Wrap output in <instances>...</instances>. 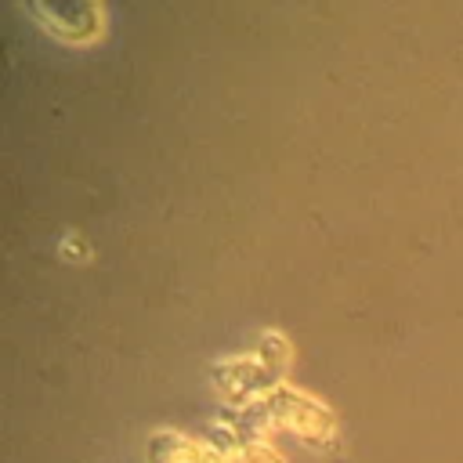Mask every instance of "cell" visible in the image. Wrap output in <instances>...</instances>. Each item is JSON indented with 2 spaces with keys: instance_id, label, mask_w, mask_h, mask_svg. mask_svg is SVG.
<instances>
[{
  "instance_id": "1",
  "label": "cell",
  "mask_w": 463,
  "mask_h": 463,
  "mask_svg": "<svg viewBox=\"0 0 463 463\" xmlns=\"http://www.w3.org/2000/svg\"><path fill=\"white\" fill-rule=\"evenodd\" d=\"M264 420L271 427H289L293 434H300L304 441H326L336 434V416L326 402H318L315 394H307L304 387H293V383H275L264 398L253 402Z\"/></svg>"
},
{
  "instance_id": "2",
  "label": "cell",
  "mask_w": 463,
  "mask_h": 463,
  "mask_svg": "<svg viewBox=\"0 0 463 463\" xmlns=\"http://www.w3.org/2000/svg\"><path fill=\"white\" fill-rule=\"evenodd\" d=\"M210 383L224 402L246 409L257 398H264L279 383V376L260 362L257 351H239V354H224L210 365Z\"/></svg>"
},
{
  "instance_id": "3",
  "label": "cell",
  "mask_w": 463,
  "mask_h": 463,
  "mask_svg": "<svg viewBox=\"0 0 463 463\" xmlns=\"http://www.w3.org/2000/svg\"><path fill=\"white\" fill-rule=\"evenodd\" d=\"M148 463H232V456L210 438L203 441L184 430H156L148 441Z\"/></svg>"
},
{
  "instance_id": "4",
  "label": "cell",
  "mask_w": 463,
  "mask_h": 463,
  "mask_svg": "<svg viewBox=\"0 0 463 463\" xmlns=\"http://www.w3.org/2000/svg\"><path fill=\"white\" fill-rule=\"evenodd\" d=\"M33 11L61 40H90L101 29V18H105V11L98 4H72V7H47V4H40Z\"/></svg>"
},
{
  "instance_id": "5",
  "label": "cell",
  "mask_w": 463,
  "mask_h": 463,
  "mask_svg": "<svg viewBox=\"0 0 463 463\" xmlns=\"http://www.w3.org/2000/svg\"><path fill=\"white\" fill-rule=\"evenodd\" d=\"M257 354H260V362L282 380V373H286V365H289V340H286V333H279V329H264L260 333V340H257Z\"/></svg>"
},
{
  "instance_id": "6",
  "label": "cell",
  "mask_w": 463,
  "mask_h": 463,
  "mask_svg": "<svg viewBox=\"0 0 463 463\" xmlns=\"http://www.w3.org/2000/svg\"><path fill=\"white\" fill-rule=\"evenodd\" d=\"M232 456V463H286L268 441H250V445H239V449H232L228 452Z\"/></svg>"
}]
</instances>
